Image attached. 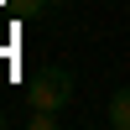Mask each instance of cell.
Listing matches in <instances>:
<instances>
[{"instance_id":"obj_3","label":"cell","mask_w":130,"mask_h":130,"mask_svg":"<svg viewBox=\"0 0 130 130\" xmlns=\"http://www.w3.org/2000/svg\"><path fill=\"white\" fill-rule=\"evenodd\" d=\"M26 125H31V130H57V109H31Z\"/></svg>"},{"instance_id":"obj_4","label":"cell","mask_w":130,"mask_h":130,"mask_svg":"<svg viewBox=\"0 0 130 130\" xmlns=\"http://www.w3.org/2000/svg\"><path fill=\"white\" fill-rule=\"evenodd\" d=\"M0 125H5V115H0Z\"/></svg>"},{"instance_id":"obj_1","label":"cell","mask_w":130,"mask_h":130,"mask_svg":"<svg viewBox=\"0 0 130 130\" xmlns=\"http://www.w3.org/2000/svg\"><path fill=\"white\" fill-rule=\"evenodd\" d=\"M73 99V73L68 68H37L31 73V83H26V104L31 109H62V104Z\"/></svg>"},{"instance_id":"obj_2","label":"cell","mask_w":130,"mask_h":130,"mask_svg":"<svg viewBox=\"0 0 130 130\" xmlns=\"http://www.w3.org/2000/svg\"><path fill=\"white\" fill-rule=\"evenodd\" d=\"M109 125L115 130H130V89L109 94Z\"/></svg>"}]
</instances>
